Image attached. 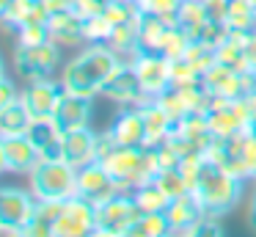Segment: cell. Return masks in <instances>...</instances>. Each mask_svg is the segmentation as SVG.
<instances>
[{
  "mask_svg": "<svg viewBox=\"0 0 256 237\" xmlns=\"http://www.w3.org/2000/svg\"><path fill=\"white\" fill-rule=\"evenodd\" d=\"M242 185H245L242 176H234L232 171L220 168V165L206 163L204 174H201V182L193 193L198 196V201L204 204L206 212L220 218V215L232 212L237 207L240 196H242Z\"/></svg>",
  "mask_w": 256,
  "mask_h": 237,
  "instance_id": "2",
  "label": "cell"
},
{
  "mask_svg": "<svg viewBox=\"0 0 256 237\" xmlns=\"http://www.w3.org/2000/svg\"><path fill=\"white\" fill-rule=\"evenodd\" d=\"M140 113H144V124H146V146H160L171 138L176 121L171 119V113L157 99H146L140 105Z\"/></svg>",
  "mask_w": 256,
  "mask_h": 237,
  "instance_id": "18",
  "label": "cell"
},
{
  "mask_svg": "<svg viewBox=\"0 0 256 237\" xmlns=\"http://www.w3.org/2000/svg\"><path fill=\"white\" fill-rule=\"evenodd\" d=\"M154 99L168 110V113H171V119H174V121H179L182 116H188V105H184V99H182V94H179V88H176V86H168L166 91L157 94Z\"/></svg>",
  "mask_w": 256,
  "mask_h": 237,
  "instance_id": "33",
  "label": "cell"
},
{
  "mask_svg": "<svg viewBox=\"0 0 256 237\" xmlns=\"http://www.w3.org/2000/svg\"><path fill=\"white\" fill-rule=\"evenodd\" d=\"M78 193L86 198H91L94 204H100V201H105V198L122 193V185L113 179L110 171H108L100 160H94V163L78 168Z\"/></svg>",
  "mask_w": 256,
  "mask_h": 237,
  "instance_id": "12",
  "label": "cell"
},
{
  "mask_svg": "<svg viewBox=\"0 0 256 237\" xmlns=\"http://www.w3.org/2000/svg\"><path fill=\"white\" fill-rule=\"evenodd\" d=\"M140 215L144 212H140V207L135 204L132 193L122 190V193H116V196H110V198L96 204L94 234H130Z\"/></svg>",
  "mask_w": 256,
  "mask_h": 237,
  "instance_id": "5",
  "label": "cell"
},
{
  "mask_svg": "<svg viewBox=\"0 0 256 237\" xmlns=\"http://www.w3.org/2000/svg\"><path fill=\"white\" fill-rule=\"evenodd\" d=\"M64 207H66V201H61V198H39L36 201V220L52 226L64 215Z\"/></svg>",
  "mask_w": 256,
  "mask_h": 237,
  "instance_id": "34",
  "label": "cell"
},
{
  "mask_svg": "<svg viewBox=\"0 0 256 237\" xmlns=\"http://www.w3.org/2000/svg\"><path fill=\"white\" fill-rule=\"evenodd\" d=\"M204 212H206L204 204L198 201V196H196L193 190L184 193V196L171 198V204H168V209H166V215H168V220H171L174 231H188Z\"/></svg>",
  "mask_w": 256,
  "mask_h": 237,
  "instance_id": "20",
  "label": "cell"
},
{
  "mask_svg": "<svg viewBox=\"0 0 256 237\" xmlns=\"http://www.w3.org/2000/svg\"><path fill=\"white\" fill-rule=\"evenodd\" d=\"M254 3H256V0H254Z\"/></svg>",
  "mask_w": 256,
  "mask_h": 237,
  "instance_id": "43",
  "label": "cell"
},
{
  "mask_svg": "<svg viewBox=\"0 0 256 237\" xmlns=\"http://www.w3.org/2000/svg\"><path fill=\"white\" fill-rule=\"evenodd\" d=\"M228 33H232V31H228L226 22H223V20H212V17H210V20H206L204 25L193 33V39H196V42H201V44H206V47H212V50H218L223 42H226Z\"/></svg>",
  "mask_w": 256,
  "mask_h": 237,
  "instance_id": "27",
  "label": "cell"
},
{
  "mask_svg": "<svg viewBox=\"0 0 256 237\" xmlns=\"http://www.w3.org/2000/svg\"><path fill=\"white\" fill-rule=\"evenodd\" d=\"M100 97L110 99L118 108H124V105H144L146 99H149L144 91V86H140V80H138L135 66L127 64V61H122V64L116 66V72L108 77V83L102 86Z\"/></svg>",
  "mask_w": 256,
  "mask_h": 237,
  "instance_id": "7",
  "label": "cell"
},
{
  "mask_svg": "<svg viewBox=\"0 0 256 237\" xmlns=\"http://www.w3.org/2000/svg\"><path fill=\"white\" fill-rule=\"evenodd\" d=\"M14 44H22V47H34V44H44L50 42V28L47 22H22V25L14 31Z\"/></svg>",
  "mask_w": 256,
  "mask_h": 237,
  "instance_id": "28",
  "label": "cell"
},
{
  "mask_svg": "<svg viewBox=\"0 0 256 237\" xmlns=\"http://www.w3.org/2000/svg\"><path fill=\"white\" fill-rule=\"evenodd\" d=\"M64 61V47L50 42L44 44H34V47H22V44H14V55H12V64L14 72H17L20 80L30 83V80H42V77H52Z\"/></svg>",
  "mask_w": 256,
  "mask_h": 237,
  "instance_id": "4",
  "label": "cell"
},
{
  "mask_svg": "<svg viewBox=\"0 0 256 237\" xmlns=\"http://www.w3.org/2000/svg\"><path fill=\"white\" fill-rule=\"evenodd\" d=\"M144 149L146 146H116L105 160H102V165H105L113 179L122 185V190L132 193V187L138 185L140 163H144Z\"/></svg>",
  "mask_w": 256,
  "mask_h": 237,
  "instance_id": "11",
  "label": "cell"
},
{
  "mask_svg": "<svg viewBox=\"0 0 256 237\" xmlns=\"http://www.w3.org/2000/svg\"><path fill=\"white\" fill-rule=\"evenodd\" d=\"M42 160L28 135H0V165L8 174H30Z\"/></svg>",
  "mask_w": 256,
  "mask_h": 237,
  "instance_id": "9",
  "label": "cell"
},
{
  "mask_svg": "<svg viewBox=\"0 0 256 237\" xmlns=\"http://www.w3.org/2000/svg\"><path fill=\"white\" fill-rule=\"evenodd\" d=\"M96 135L100 132H94L91 127H80V130L64 132L61 157L69 165H74V168H83V165L94 163L96 160Z\"/></svg>",
  "mask_w": 256,
  "mask_h": 237,
  "instance_id": "14",
  "label": "cell"
},
{
  "mask_svg": "<svg viewBox=\"0 0 256 237\" xmlns=\"http://www.w3.org/2000/svg\"><path fill=\"white\" fill-rule=\"evenodd\" d=\"M174 226L168 220L166 212H144L138 218V223L132 226L130 234H144V237H160V234H171Z\"/></svg>",
  "mask_w": 256,
  "mask_h": 237,
  "instance_id": "26",
  "label": "cell"
},
{
  "mask_svg": "<svg viewBox=\"0 0 256 237\" xmlns=\"http://www.w3.org/2000/svg\"><path fill=\"white\" fill-rule=\"evenodd\" d=\"M30 121H34V116L28 113L22 99H17L8 108H0V135H25Z\"/></svg>",
  "mask_w": 256,
  "mask_h": 237,
  "instance_id": "21",
  "label": "cell"
},
{
  "mask_svg": "<svg viewBox=\"0 0 256 237\" xmlns=\"http://www.w3.org/2000/svg\"><path fill=\"white\" fill-rule=\"evenodd\" d=\"M25 135H28L30 141H34V146L39 149L42 160H64L61 157L64 132L58 130V124L52 121V116H39V119H34Z\"/></svg>",
  "mask_w": 256,
  "mask_h": 237,
  "instance_id": "17",
  "label": "cell"
},
{
  "mask_svg": "<svg viewBox=\"0 0 256 237\" xmlns=\"http://www.w3.org/2000/svg\"><path fill=\"white\" fill-rule=\"evenodd\" d=\"M28 187L36 198H72L78 193V168L66 160H39L28 174Z\"/></svg>",
  "mask_w": 256,
  "mask_h": 237,
  "instance_id": "3",
  "label": "cell"
},
{
  "mask_svg": "<svg viewBox=\"0 0 256 237\" xmlns=\"http://www.w3.org/2000/svg\"><path fill=\"white\" fill-rule=\"evenodd\" d=\"M108 3H110V0H74L72 9L83 17H96V14H105Z\"/></svg>",
  "mask_w": 256,
  "mask_h": 237,
  "instance_id": "37",
  "label": "cell"
},
{
  "mask_svg": "<svg viewBox=\"0 0 256 237\" xmlns=\"http://www.w3.org/2000/svg\"><path fill=\"white\" fill-rule=\"evenodd\" d=\"M196 80H201V75L193 69L188 58H171V86H188Z\"/></svg>",
  "mask_w": 256,
  "mask_h": 237,
  "instance_id": "35",
  "label": "cell"
},
{
  "mask_svg": "<svg viewBox=\"0 0 256 237\" xmlns=\"http://www.w3.org/2000/svg\"><path fill=\"white\" fill-rule=\"evenodd\" d=\"M113 31V22L108 20L105 14H96V17H86V28H83V39L86 44H108Z\"/></svg>",
  "mask_w": 256,
  "mask_h": 237,
  "instance_id": "29",
  "label": "cell"
},
{
  "mask_svg": "<svg viewBox=\"0 0 256 237\" xmlns=\"http://www.w3.org/2000/svg\"><path fill=\"white\" fill-rule=\"evenodd\" d=\"M91 102L94 99L88 97H78V94H64L58 108L52 110V121L58 124L61 132H72L80 130V127H88L91 124Z\"/></svg>",
  "mask_w": 256,
  "mask_h": 237,
  "instance_id": "15",
  "label": "cell"
},
{
  "mask_svg": "<svg viewBox=\"0 0 256 237\" xmlns=\"http://www.w3.org/2000/svg\"><path fill=\"white\" fill-rule=\"evenodd\" d=\"M182 3H184V0H146L140 9H149V11H154V14L166 17V20L176 22V11H179V6H182Z\"/></svg>",
  "mask_w": 256,
  "mask_h": 237,
  "instance_id": "36",
  "label": "cell"
},
{
  "mask_svg": "<svg viewBox=\"0 0 256 237\" xmlns=\"http://www.w3.org/2000/svg\"><path fill=\"white\" fill-rule=\"evenodd\" d=\"M20 88L14 86V80L12 77H3V80H0V108H8V105H14L20 99Z\"/></svg>",
  "mask_w": 256,
  "mask_h": 237,
  "instance_id": "38",
  "label": "cell"
},
{
  "mask_svg": "<svg viewBox=\"0 0 256 237\" xmlns=\"http://www.w3.org/2000/svg\"><path fill=\"white\" fill-rule=\"evenodd\" d=\"M154 182H157V185H160L171 198L190 193V185H188V179H184V174H182L179 168H166V171H160V174L154 176Z\"/></svg>",
  "mask_w": 256,
  "mask_h": 237,
  "instance_id": "31",
  "label": "cell"
},
{
  "mask_svg": "<svg viewBox=\"0 0 256 237\" xmlns=\"http://www.w3.org/2000/svg\"><path fill=\"white\" fill-rule=\"evenodd\" d=\"M44 6H47V11H50V14H58V11L72 9L74 0H44Z\"/></svg>",
  "mask_w": 256,
  "mask_h": 237,
  "instance_id": "40",
  "label": "cell"
},
{
  "mask_svg": "<svg viewBox=\"0 0 256 237\" xmlns=\"http://www.w3.org/2000/svg\"><path fill=\"white\" fill-rule=\"evenodd\" d=\"M245 132H248V135H256V113L250 116V121H248V127H245Z\"/></svg>",
  "mask_w": 256,
  "mask_h": 237,
  "instance_id": "42",
  "label": "cell"
},
{
  "mask_svg": "<svg viewBox=\"0 0 256 237\" xmlns=\"http://www.w3.org/2000/svg\"><path fill=\"white\" fill-rule=\"evenodd\" d=\"M118 64H122V58L108 44H86L72 61L64 64L61 83L69 94L94 99L102 94V86L116 72Z\"/></svg>",
  "mask_w": 256,
  "mask_h": 237,
  "instance_id": "1",
  "label": "cell"
},
{
  "mask_svg": "<svg viewBox=\"0 0 256 237\" xmlns=\"http://www.w3.org/2000/svg\"><path fill=\"white\" fill-rule=\"evenodd\" d=\"M135 72H138V80L144 86L146 97L154 99L157 94H162L171 86V58L162 53H140L135 58Z\"/></svg>",
  "mask_w": 256,
  "mask_h": 237,
  "instance_id": "10",
  "label": "cell"
},
{
  "mask_svg": "<svg viewBox=\"0 0 256 237\" xmlns=\"http://www.w3.org/2000/svg\"><path fill=\"white\" fill-rule=\"evenodd\" d=\"M132 198L140 207V212H166L168 204H171V196L157 182H146V185L132 187Z\"/></svg>",
  "mask_w": 256,
  "mask_h": 237,
  "instance_id": "22",
  "label": "cell"
},
{
  "mask_svg": "<svg viewBox=\"0 0 256 237\" xmlns=\"http://www.w3.org/2000/svg\"><path fill=\"white\" fill-rule=\"evenodd\" d=\"M47 28H50V39L56 44H61V47H78V44H86V39H83L86 17L78 14L74 9L50 14Z\"/></svg>",
  "mask_w": 256,
  "mask_h": 237,
  "instance_id": "16",
  "label": "cell"
},
{
  "mask_svg": "<svg viewBox=\"0 0 256 237\" xmlns=\"http://www.w3.org/2000/svg\"><path fill=\"white\" fill-rule=\"evenodd\" d=\"M226 171H232L234 176H242L245 182L256 179V135H248L245 132V143L240 157H234L232 163L226 165Z\"/></svg>",
  "mask_w": 256,
  "mask_h": 237,
  "instance_id": "24",
  "label": "cell"
},
{
  "mask_svg": "<svg viewBox=\"0 0 256 237\" xmlns=\"http://www.w3.org/2000/svg\"><path fill=\"white\" fill-rule=\"evenodd\" d=\"M83 234H94V229H91L86 220L74 218V215L64 212L61 218L52 223V237H83Z\"/></svg>",
  "mask_w": 256,
  "mask_h": 237,
  "instance_id": "32",
  "label": "cell"
},
{
  "mask_svg": "<svg viewBox=\"0 0 256 237\" xmlns=\"http://www.w3.org/2000/svg\"><path fill=\"white\" fill-rule=\"evenodd\" d=\"M36 193L22 187H3L0 190V231L3 234L25 237V226L36 218Z\"/></svg>",
  "mask_w": 256,
  "mask_h": 237,
  "instance_id": "6",
  "label": "cell"
},
{
  "mask_svg": "<svg viewBox=\"0 0 256 237\" xmlns=\"http://www.w3.org/2000/svg\"><path fill=\"white\" fill-rule=\"evenodd\" d=\"M206 20H210V14H206L204 0H184L176 11V25L182 28V31H188L190 36H193Z\"/></svg>",
  "mask_w": 256,
  "mask_h": 237,
  "instance_id": "25",
  "label": "cell"
},
{
  "mask_svg": "<svg viewBox=\"0 0 256 237\" xmlns=\"http://www.w3.org/2000/svg\"><path fill=\"white\" fill-rule=\"evenodd\" d=\"M206 121H210V130L215 138H232L245 132V124L240 121V116L234 113L232 102L215 94V105L206 110Z\"/></svg>",
  "mask_w": 256,
  "mask_h": 237,
  "instance_id": "19",
  "label": "cell"
},
{
  "mask_svg": "<svg viewBox=\"0 0 256 237\" xmlns=\"http://www.w3.org/2000/svg\"><path fill=\"white\" fill-rule=\"evenodd\" d=\"M182 58H188L190 64H193V69L198 72L201 77H204V72L210 69L212 64H218V53L212 47H206V44H201V42H190V47H188V53L182 55Z\"/></svg>",
  "mask_w": 256,
  "mask_h": 237,
  "instance_id": "30",
  "label": "cell"
},
{
  "mask_svg": "<svg viewBox=\"0 0 256 237\" xmlns=\"http://www.w3.org/2000/svg\"><path fill=\"white\" fill-rule=\"evenodd\" d=\"M64 94H66V88H64L61 77H42V80L25 83L20 99L28 108V113L34 119H39V116H52V110L58 108Z\"/></svg>",
  "mask_w": 256,
  "mask_h": 237,
  "instance_id": "8",
  "label": "cell"
},
{
  "mask_svg": "<svg viewBox=\"0 0 256 237\" xmlns=\"http://www.w3.org/2000/svg\"><path fill=\"white\" fill-rule=\"evenodd\" d=\"M248 223L256 231V187L250 190V198H248Z\"/></svg>",
  "mask_w": 256,
  "mask_h": 237,
  "instance_id": "41",
  "label": "cell"
},
{
  "mask_svg": "<svg viewBox=\"0 0 256 237\" xmlns=\"http://www.w3.org/2000/svg\"><path fill=\"white\" fill-rule=\"evenodd\" d=\"M204 6H206V14H210L212 20H223V22H226V14H228L232 0H204Z\"/></svg>",
  "mask_w": 256,
  "mask_h": 237,
  "instance_id": "39",
  "label": "cell"
},
{
  "mask_svg": "<svg viewBox=\"0 0 256 237\" xmlns=\"http://www.w3.org/2000/svg\"><path fill=\"white\" fill-rule=\"evenodd\" d=\"M228 31H245L250 33L256 28V3L254 0H232L226 14Z\"/></svg>",
  "mask_w": 256,
  "mask_h": 237,
  "instance_id": "23",
  "label": "cell"
},
{
  "mask_svg": "<svg viewBox=\"0 0 256 237\" xmlns=\"http://www.w3.org/2000/svg\"><path fill=\"white\" fill-rule=\"evenodd\" d=\"M110 135L118 146H146V124L140 105H124L118 108L116 119L110 121Z\"/></svg>",
  "mask_w": 256,
  "mask_h": 237,
  "instance_id": "13",
  "label": "cell"
}]
</instances>
